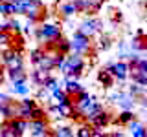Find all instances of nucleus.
Masks as SVG:
<instances>
[{
    "label": "nucleus",
    "instance_id": "f257e3e1",
    "mask_svg": "<svg viewBox=\"0 0 147 137\" xmlns=\"http://www.w3.org/2000/svg\"><path fill=\"white\" fill-rule=\"evenodd\" d=\"M88 68H90V62L86 61V57L77 55V53H68L63 66L59 68V71L68 79H79L88 71Z\"/></svg>",
    "mask_w": 147,
    "mask_h": 137
},
{
    "label": "nucleus",
    "instance_id": "f03ea898",
    "mask_svg": "<svg viewBox=\"0 0 147 137\" xmlns=\"http://www.w3.org/2000/svg\"><path fill=\"white\" fill-rule=\"evenodd\" d=\"M70 46H72V53L83 55V57H94L96 48L92 46L90 37H86L85 33H81L79 29L70 37Z\"/></svg>",
    "mask_w": 147,
    "mask_h": 137
},
{
    "label": "nucleus",
    "instance_id": "7ed1b4c3",
    "mask_svg": "<svg viewBox=\"0 0 147 137\" xmlns=\"http://www.w3.org/2000/svg\"><path fill=\"white\" fill-rule=\"evenodd\" d=\"M30 134L33 137H52L53 130H52V121L48 117L46 119H31L30 121Z\"/></svg>",
    "mask_w": 147,
    "mask_h": 137
},
{
    "label": "nucleus",
    "instance_id": "20e7f679",
    "mask_svg": "<svg viewBox=\"0 0 147 137\" xmlns=\"http://www.w3.org/2000/svg\"><path fill=\"white\" fill-rule=\"evenodd\" d=\"M77 29L92 39V37H96L98 33H101V29H103V22H101L99 18H96V15H92V17H86L85 20H81L79 26H77Z\"/></svg>",
    "mask_w": 147,
    "mask_h": 137
},
{
    "label": "nucleus",
    "instance_id": "39448f33",
    "mask_svg": "<svg viewBox=\"0 0 147 137\" xmlns=\"http://www.w3.org/2000/svg\"><path fill=\"white\" fill-rule=\"evenodd\" d=\"M107 70L112 73L114 80L123 82V80H127V77H129V62L127 61L110 62V64H107Z\"/></svg>",
    "mask_w": 147,
    "mask_h": 137
},
{
    "label": "nucleus",
    "instance_id": "423d86ee",
    "mask_svg": "<svg viewBox=\"0 0 147 137\" xmlns=\"http://www.w3.org/2000/svg\"><path fill=\"white\" fill-rule=\"evenodd\" d=\"M35 106H39L37 99H31V97H28V95L20 97V100H18V117L30 121V119H31V112H33Z\"/></svg>",
    "mask_w": 147,
    "mask_h": 137
},
{
    "label": "nucleus",
    "instance_id": "0eeeda50",
    "mask_svg": "<svg viewBox=\"0 0 147 137\" xmlns=\"http://www.w3.org/2000/svg\"><path fill=\"white\" fill-rule=\"evenodd\" d=\"M57 15L61 20H70L74 15H77V7L74 0H61L57 4Z\"/></svg>",
    "mask_w": 147,
    "mask_h": 137
},
{
    "label": "nucleus",
    "instance_id": "6e6552de",
    "mask_svg": "<svg viewBox=\"0 0 147 137\" xmlns=\"http://www.w3.org/2000/svg\"><path fill=\"white\" fill-rule=\"evenodd\" d=\"M33 82V86L37 88H40V86H46V82L52 79V70H44V68H33V71L28 75Z\"/></svg>",
    "mask_w": 147,
    "mask_h": 137
},
{
    "label": "nucleus",
    "instance_id": "1a4fd4ad",
    "mask_svg": "<svg viewBox=\"0 0 147 137\" xmlns=\"http://www.w3.org/2000/svg\"><path fill=\"white\" fill-rule=\"evenodd\" d=\"M63 88H64V91H66L70 97H76V95H79L81 91H85V86H83L79 80L77 79H68V77H64Z\"/></svg>",
    "mask_w": 147,
    "mask_h": 137
},
{
    "label": "nucleus",
    "instance_id": "9d476101",
    "mask_svg": "<svg viewBox=\"0 0 147 137\" xmlns=\"http://www.w3.org/2000/svg\"><path fill=\"white\" fill-rule=\"evenodd\" d=\"M0 117L2 119H15L18 117V100H9L7 104H4L0 108Z\"/></svg>",
    "mask_w": 147,
    "mask_h": 137
},
{
    "label": "nucleus",
    "instance_id": "9b49d317",
    "mask_svg": "<svg viewBox=\"0 0 147 137\" xmlns=\"http://www.w3.org/2000/svg\"><path fill=\"white\" fill-rule=\"evenodd\" d=\"M7 71V79L13 82H22V80H28V71L24 68H11V70H6Z\"/></svg>",
    "mask_w": 147,
    "mask_h": 137
},
{
    "label": "nucleus",
    "instance_id": "f8f14e48",
    "mask_svg": "<svg viewBox=\"0 0 147 137\" xmlns=\"http://www.w3.org/2000/svg\"><path fill=\"white\" fill-rule=\"evenodd\" d=\"M134 117H136V115H134V112H132V110H121V112H119L118 115L114 117L112 122H116L118 126H127Z\"/></svg>",
    "mask_w": 147,
    "mask_h": 137
},
{
    "label": "nucleus",
    "instance_id": "ddd939ff",
    "mask_svg": "<svg viewBox=\"0 0 147 137\" xmlns=\"http://www.w3.org/2000/svg\"><path fill=\"white\" fill-rule=\"evenodd\" d=\"M98 82L103 86V88H110V86L114 84L112 73H110L107 68H105V70H99V71H98Z\"/></svg>",
    "mask_w": 147,
    "mask_h": 137
},
{
    "label": "nucleus",
    "instance_id": "4468645a",
    "mask_svg": "<svg viewBox=\"0 0 147 137\" xmlns=\"http://www.w3.org/2000/svg\"><path fill=\"white\" fill-rule=\"evenodd\" d=\"M30 91H31V88L28 86V82H26V80H22V82H13V86H11V93L18 95V97L30 95Z\"/></svg>",
    "mask_w": 147,
    "mask_h": 137
},
{
    "label": "nucleus",
    "instance_id": "2eb2a0df",
    "mask_svg": "<svg viewBox=\"0 0 147 137\" xmlns=\"http://www.w3.org/2000/svg\"><path fill=\"white\" fill-rule=\"evenodd\" d=\"M44 55H46V49L42 48V46H39V48L31 49V51H30V62H31V66H33V68L39 66V62L42 61Z\"/></svg>",
    "mask_w": 147,
    "mask_h": 137
},
{
    "label": "nucleus",
    "instance_id": "dca6fc26",
    "mask_svg": "<svg viewBox=\"0 0 147 137\" xmlns=\"http://www.w3.org/2000/svg\"><path fill=\"white\" fill-rule=\"evenodd\" d=\"M4 68H6V70H11V68H24V57H22V51L13 55V57L4 64Z\"/></svg>",
    "mask_w": 147,
    "mask_h": 137
},
{
    "label": "nucleus",
    "instance_id": "f3484780",
    "mask_svg": "<svg viewBox=\"0 0 147 137\" xmlns=\"http://www.w3.org/2000/svg\"><path fill=\"white\" fill-rule=\"evenodd\" d=\"M74 134H76V132H74V128L70 124H59V126L53 128V135L55 137H70Z\"/></svg>",
    "mask_w": 147,
    "mask_h": 137
},
{
    "label": "nucleus",
    "instance_id": "a211bd4d",
    "mask_svg": "<svg viewBox=\"0 0 147 137\" xmlns=\"http://www.w3.org/2000/svg\"><path fill=\"white\" fill-rule=\"evenodd\" d=\"M144 37H145V35H136L134 39L131 40L129 48H131L132 51H136V53H138V51H144V49H145V40H144Z\"/></svg>",
    "mask_w": 147,
    "mask_h": 137
},
{
    "label": "nucleus",
    "instance_id": "6ab92c4d",
    "mask_svg": "<svg viewBox=\"0 0 147 137\" xmlns=\"http://www.w3.org/2000/svg\"><path fill=\"white\" fill-rule=\"evenodd\" d=\"M90 130H92V126L88 124V122H79V128H77V132H76V135H79V137H90Z\"/></svg>",
    "mask_w": 147,
    "mask_h": 137
},
{
    "label": "nucleus",
    "instance_id": "aec40b11",
    "mask_svg": "<svg viewBox=\"0 0 147 137\" xmlns=\"http://www.w3.org/2000/svg\"><path fill=\"white\" fill-rule=\"evenodd\" d=\"M140 128H145V126L142 124V122L138 121L136 117H134V119H132V121H131V122H129V124H127V130L131 132V134H132V132H136V130H140Z\"/></svg>",
    "mask_w": 147,
    "mask_h": 137
},
{
    "label": "nucleus",
    "instance_id": "412c9836",
    "mask_svg": "<svg viewBox=\"0 0 147 137\" xmlns=\"http://www.w3.org/2000/svg\"><path fill=\"white\" fill-rule=\"evenodd\" d=\"M61 2V0H40V4H42L44 7H50V9H53V7H57V4Z\"/></svg>",
    "mask_w": 147,
    "mask_h": 137
},
{
    "label": "nucleus",
    "instance_id": "4be33fe9",
    "mask_svg": "<svg viewBox=\"0 0 147 137\" xmlns=\"http://www.w3.org/2000/svg\"><path fill=\"white\" fill-rule=\"evenodd\" d=\"M9 100H11V95L9 93H0V108H2L4 104H7Z\"/></svg>",
    "mask_w": 147,
    "mask_h": 137
},
{
    "label": "nucleus",
    "instance_id": "5701e85b",
    "mask_svg": "<svg viewBox=\"0 0 147 137\" xmlns=\"http://www.w3.org/2000/svg\"><path fill=\"white\" fill-rule=\"evenodd\" d=\"M131 135H132V137H145V128H140V130L132 132Z\"/></svg>",
    "mask_w": 147,
    "mask_h": 137
},
{
    "label": "nucleus",
    "instance_id": "b1692460",
    "mask_svg": "<svg viewBox=\"0 0 147 137\" xmlns=\"http://www.w3.org/2000/svg\"><path fill=\"white\" fill-rule=\"evenodd\" d=\"M6 82V73H4V66H0V86Z\"/></svg>",
    "mask_w": 147,
    "mask_h": 137
},
{
    "label": "nucleus",
    "instance_id": "393cba45",
    "mask_svg": "<svg viewBox=\"0 0 147 137\" xmlns=\"http://www.w3.org/2000/svg\"><path fill=\"white\" fill-rule=\"evenodd\" d=\"M144 18H145V20H147V4H145V6H144Z\"/></svg>",
    "mask_w": 147,
    "mask_h": 137
},
{
    "label": "nucleus",
    "instance_id": "a878e982",
    "mask_svg": "<svg viewBox=\"0 0 147 137\" xmlns=\"http://www.w3.org/2000/svg\"><path fill=\"white\" fill-rule=\"evenodd\" d=\"M144 40H145V49H144V51H147V33H145V37H144Z\"/></svg>",
    "mask_w": 147,
    "mask_h": 137
},
{
    "label": "nucleus",
    "instance_id": "bb28decb",
    "mask_svg": "<svg viewBox=\"0 0 147 137\" xmlns=\"http://www.w3.org/2000/svg\"><path fill=\"white\" fill-rule=\"evenodd\" d=\"M4 135V128H2V124H0V137Z\"/></svg>",
    "mask_w": 147,
    "mask_h": 137
},
{
    "label": "nucleus",
    "instance_id": "cd10ccee",
    "mask_svg": "<svg viewBox=\"0 0 147 137\" xmlns=\"http://www.w3.org/2000/svg\"><path fill=\"white\" fill-rule=\"evenodd\" d=\"M2 31H4V29H2V24H0V33H2Z\"/></svg>",
    "mask_w": 147,
    "mask_h": 137
},
{
    "label": "nucleus",
    "instance_id": "c85d7f7f",
    "mask_svg": "<svg viewBox=\"0 0 147 137\" xmlns=\"http://www.w3.org/2000/svg\"><path fill=\"white\" fill-rule=\"evenodd\" d=\"M145 137H147V128H145Z\"/></svg>",
    "mask_w": 147,
    "mask_h": 137
},
{
    "label": "nucleus",
    "instance_id": "c756f323",
    "mask_svg": "<svg viewBox=\"0 0 147 137\" xmlns=\"http://www.w3.org/2000/svg\"><path fill=\"white\" fill-rule=\"evenodd\" d=\"M0 2H4V0H0Z\"/></svg>",
    "mask_w": 147,
    "mask_h": 137
},
{
    "label": "nucleus",
    "instance_id": "7c9ffc66",
    "mask_svg": "<svg viewBox=\"0 0 147 137\" xmlns=\"http://www.w3.org/2000/svg\"><path fill=\"white\" fill-rule=\"evenodd\" d=\"M0 66H2V62H0Z\"/></svg>",
    "mask_w": 147,
    "mask_h": 137
}]
</instances>
